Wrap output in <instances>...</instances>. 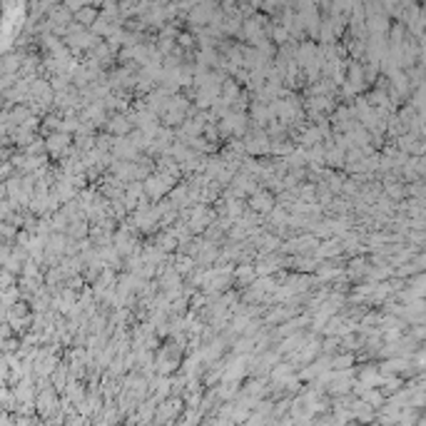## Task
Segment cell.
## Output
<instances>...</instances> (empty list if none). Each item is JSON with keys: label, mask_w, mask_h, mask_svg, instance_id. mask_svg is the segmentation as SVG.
Returning a JSON list of instances; mask_svg holds the SVG:
<instances>
[{"label": "cell", "mask_w": 426, "mask_h": 426, "mask_svg": "<svg viewBox=\"0 0 426 426\" xmlns=\"http://www.w3.org/2000/svg\"><path fill=\"white\" fill-rule=\"evenodd\" d=\"M319 137H321V133L317 130V127H309L307 133L302 135V145H304V147H312V145H314Z\"/></svg>", "instance_id": "3"}, {"label": "cell", "mask_w": 426, "mask_h": 426, "mask_svg": "<svg viewBox=\"0 0 426 426\" xmlns=\"http://www.w3.org/2000/svg\"><path fill=\"white\" fill-rule=\"evenodd\" d=\"M130 125H133V120H127V117H112V120L107 122V133H110V137H112V135L122 137V135H127Z\"/></svg>", "instance_id": "2"}, {"label": "cell", "mask_w": 426, "mask_h": 426, "mask_svg": "<svg viewBox=\"0 0 426 426\" xmlns=\"http://www.w3.org/2000/svg\"><path fill=\"white\" fill-rule=\"evenodd\" d=\"M237 279H240L242 284H252V282H254V269L240 267V269H237Z\"/></svg>", "instance_id": "4"}, {"label": "cell", "mask_w": 426, "mask_h": 426, "mask_svg": "<svg viewBox=\"0 0 426 426\" xmlns=\"http://www.w3.org/2000/svg\"><path fill=\"white\" fill-rule=\"evenodd\" d=\"M249 207H252L254 212H269V210L274 207V200H272L269 192H254L252 200H249Z\"/></svg>", "instance_id": "1"}]
</instances>
